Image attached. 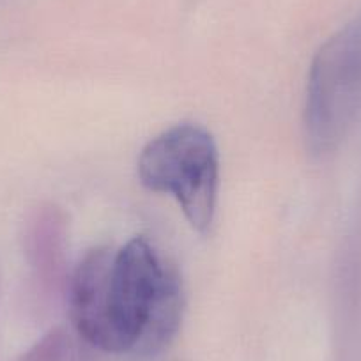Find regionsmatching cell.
Masks as SVG:
<instances>
[{"mask_svg": "<svg viewBox=\"0 0 361 361\" xmlns=\"http://www.w3.org/2000/svg\"><path fill=\"white\" fill-rule=\"evenodd\" d=\"M69 317L96 349L151 357L172 343L183 321L176 267L144 238L83 255L69 282Z\"/></svg>", "mask_w": 361, "mask_h": 361, "instance_id": "6da1fadb", "label": "cell"}, {"mask_svg": "<svg viewBox=\"0 0 361 361\" xmlns=\"http://www.w3.org/2000/svg\"><path fill=\"white\" fill-rule=\"evenodd\" d=\"M138 177L151 192L173 197L197 232L209 231L220 180V156L209 131L185 123L159 133L138 158Z\"/></svg>", "mask_w": 361, "mask_h": 361, "instance_id": "7a4b0ae2", "label": "cell"}, {"mask_svg": "<svg viewBox=\"0 0 361 361\" xmlns=\"http://www.w3.org/2000/svg\"><path fill=\"white\" fill-rule=\"evenodd\" d=\"M361 110V15L329 37L312 62L305 137L312 154L340 147Z\"/></svg>", "mask_w": 361, "mask_h": 361, "instance_id": "3957f363", "label": "cell"}, {"mask_svg": "<svg viewBox=\"0 0 361 361\" xmlns=\"http://www.w3.org/2000/svg\"><path fill=\"white\" fill-rule=\"evenodd\" d=\"M66 221L57 207H41L27 221L25 255L37 279L54 286L62 269Z\"/></svg>", "mask_w": 361, "mask_h": 361, "instance_id": "277c9868", "label": "cell"}]
</instances>
